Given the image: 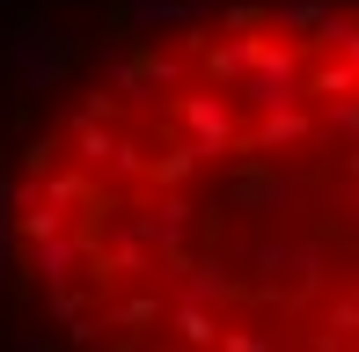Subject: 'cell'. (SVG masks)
I'll return each mask as SVG.
<instances>
[{
    "label": "cell",
    "instance_id": "6da1fadb",
    "mask_svg": "<svg viewBox=\"0 0 359 352\" xmlns=\"http://www.w3.org/2000/svg\"><path fill=\"white\" fill-rule=\"evenodd\" d=\"M0 228L81 352H359V0L140 37L15 147Z\"/></svg>",
    "mask_w": 359,
    "mask_h": 352
}]
</instances>
